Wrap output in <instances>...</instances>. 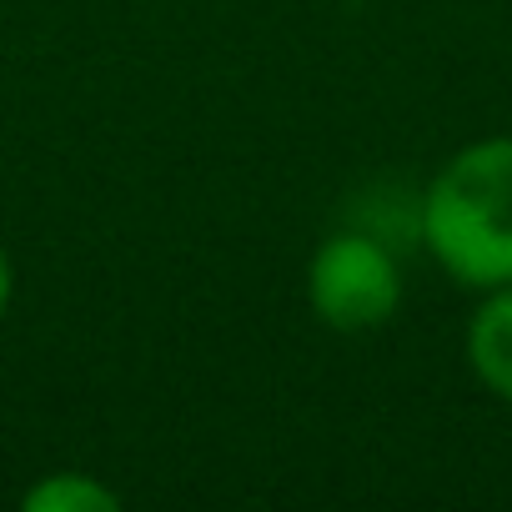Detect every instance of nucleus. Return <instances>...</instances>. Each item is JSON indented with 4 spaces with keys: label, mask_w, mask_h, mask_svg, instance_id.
Masks as SVG:
<instances>
[{
    "label": "nucleus",
    "mask_w": 512,
    "mask_h": 512,
    "mask_svg": "<svg viewBox=\"0 0 512 512\" xmlns=\"http://www.w3.org/2000/svg\"><path fill=\"white\" fill-rule=\"evenodd\" d=\"M21 512H121V492L96 472H46L21 492Z\"/></svg>",
    "instance_id": "4"
},
{
    "label": "nucleus",
    "mask_w": 512,
    "mask_h": 512,
    "mask_svg": "<svg viewBox=\"0 0 512 512\" xmlns=\"http://www.w3.org/2000/svg\"><path fill=\"white\" fill-rule=\"evenodd\" d=\"M417 246L467 292L512 282V136L457 146L417 191Z\"/></svg>",
    "instance_id": "1"
},
{
    "label": "nucleus",
    "mask_w": 512,
    "mask_h": 512,
    "mask_svg": "<svg viewBox=\"0 0 512 512\" xmlns=\"http://www.w3.org/2000/svg\"><path fill=\"white\" fill-rule=\"evenodd\" d=\"M477 297L482 302L467 317L462 352H467V367L482 382V392H492L497 402L512 407V282L477 292Z\"/></svg>",
    "instance_id": "3"
},
{
    "label": "nucleus",
    "mask_w": 512,
    "mask_h": 512,
    "mask_svg": "<svg viewBox=\"0 0 512 512\" xmlns=\"http://www.w3.org/2000/svg\"><path fill=\"white\" fill-rule=\"evenodd\" d=\"M302 287H307L312 317L347 337L387 327L407 297L397 246H387L382 236L362 226H342L312 246Z\"/></svg>",
    "instance_id": "2"
},
{
    "label": "nucleus",
    "mask_w": 512,
    "mask_h": 512,
    "mask_svg": "<svg viewBox=\"0 0 512 512\" xmlns=\"http://www.w3.org/2000/svg\"><path fill=\"white\" fill-rule=\"evenodd\" d=\"M11 302H16V262H11L6 241H0V317L11 312Z\"/></svg>",
    "instance_id": "5"
}]
</instances>
